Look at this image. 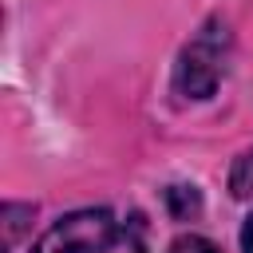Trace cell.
<instances>
[{
	"mask_svg": "<svg viewBox=\"0 0 253 253\" xmlns=\"http://www.w3.org/2000/svg\"><path fill=\"white\" fill-rule=\"evenodd\" d=\"M36 253H146V245L138 225L111 210H75L40 237Z\"/></svg>",
	"mask_w": 253,
	"mask_h": 253,
	"instance_id": "obj_1",
	"label": "cell"
},
{
	"mask_svg": "<svg viewBox=\"0 0 253 253\" xmlns=\"http://www.w3.org/2000/svg\"><path fill=\"white\" fill-rule=\"evenodd\" d=\"M225 55H229V32L221 20L202 24V32L182 47L178 67H174V91L182 99H210L225 75Z\"/></svg>",
	"mask_w": 253,
	"mask_h": 253,
	"instance_id": "obj_2",
	"label": "cell"
},
{
	"mask_svg": "<svg viewBox=\"0 0 253 253\" xmlns=\"http://www.w3.org/2000/svg\"><path fill=\"white\" fill-rule=\"evenodd\" d=\"M229 194L233 198H253V150L233 162V170H229Z\"/></svg>",
	"mask_w": 253,
	"mask_h": 253,
	"instance_id": "obj_3",
	"label": "cell"
},
{
	"mask_svg": "<svg viewBox=\"0 0 253 253\" xmlns=\"http://www.w3.org/2000/svg\"><path fill=\"white\" fill-rule=\"evenodd\" d=\"M166 198H170V206H174L178 217H182L186 210H198V194H194V186H174Z\"/></svg>",
	"mask_w": 253,
	"mask_h": 253,
	"instance_id": "obj_4",
	"label": "cell"
},
{
	"mask_svg": "<svg viewBox=\"0 0 253 253\" xmlns=\"http://www.w3.org/2000/svg\"><path fill=\"white\" fill-rule=\"evenodd\" d=\"M170 253H217V245L206 241V237H194V233H190V237H178Z\"/></svg>",
	"mask_w": 253,
	"mask_h": 253,
	"instance_id": "obj_5",
	"label": "cell"
},
{
	"mask_svg": "<svg viewBox=\"0 0 253 253\" xmlns=\"http://www.w3.org/2000/svg\"><path fill=\"white\" fill-rule=\"evenodd\" d=\"M241 249L253 253V213H249V221H245V229H241Z\"/></svg>",
	"mask_w": 253,
	"mask_h": 253,
	"instance_id": "obj_6",
	"label": "cell"
}]
</instances>
